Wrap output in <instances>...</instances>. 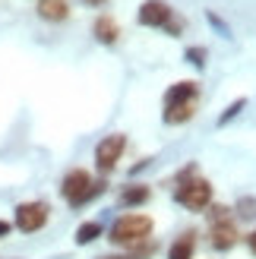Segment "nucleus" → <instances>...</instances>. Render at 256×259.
<instances>
[{"label":"nucleus","mask_w":256,"mask_h":259,"mask_svg":"<svg viewBox=\"0 0 256 259\" xmlns=\"http://www.w3.org/2000/svg\"><path fill=\"white\" fill-rule=\"evenodd\" d=\"M196 108H199V82H193V79L174 82L168 92H164L161 120L168 126H181V123L196 117Z\"/></svg>","instance_id":"nucleus-1"},{"label":"nucleus","mask_w":256,"mask_h":259,"mask_svg":"<svg viewBox=\"0 0 256 259\" xmlns=\"http://www.w3.org/2000/svg\"><path fill=\"white\" fill-rule=\"evenodd\" d=\"M152 231H155V222H152L149 215H143V212H126V215H120L117 222L111 225L108 240L114 243V247L136 250V247H143V243L152 240Z\"/></svg>","instance_id":"nucleus-2"},{"label":"nucleus","mask_w":256,"mask_h":259,"mask_svg":"<svg viewBox=\"0 0 256 259\" xmlns=\"http://www.w3.org/2000/svg\"><path fill=\"white\" fill-rule=\"evenodd\" d=\"M174 202L187 212H202L212 205V184L206 177L196 174V167H187L177 177V187H174Z\"/></svg>","instance_id":"nucleus-3"},{"label":"nucleus","mask_w":256,"mask_h":259,"mask_svg":"<svg viewBox=\"0 0 256 259\" xmlns=\"http://www.w3.org/2000/svg\"><path fill=\"white\" fill-rule=\"evenodd\" d=\"M101 190H105V184H101V180H92V174L82 171V167H70V171L63 174V180H60V196L67 199L73 209L92 202Z\"/></svg>","instance_id":"nucleus-4"},{"label":"nucleus","mask_w":256,"mask_h":259,"mask_svg":"<svg viewBox=\"0 0 256 259\" xmlns=\"http://www.w3.org/2000/svg\"><path fill=\"white\" fill-rule=\"evenodd\" d=\"M51 218V205L45 199H29V202H19L16 212H13V228L22 231V234H35L41 231Z\"/></svg>","instance_id":"nucleus-5"},{"label":"nucleus","mask_w":256,"mask_h":259,"mask_svg":"<svg viewBox=\"0 0 256 259\" xmlns=\"http://www.w3.org/2000/svg\"><path fill=\"white\" fill-rule=\"evenodd\" d=\"M123 149H126V136H123V133H111V136H105V139L95 146V167H98L101 174H111L114 167H117Z\"/></svg>","instance_id":"nucleus-6"},{"label":"nucleus","mask_w":256,"mask_h":259,"mask_svg":"<svg viewBox=\"0 0 256 259\" xmlns=\"http://www.w3.org/2000/svg\"><path fill=\"white\" fill-rule=\"evenodd\" d=\"M136 19H139V25H146V29H168V22L174 19V10H171L168 0H143Z\"/></svg>","instance_id":"nucleus-7"},{"label":"nucleus","mask_w":256,"mask_h":259,"mask_svg":"<svg viewBox=\"0 0 256 259\" xmlns=\"http://www.w3.org/2000/svg\"><path fill=\"white\" fill-rule=\"evenodd\" d=\"M237 240H240V231H237L231 215L219 218V222H209V243L219 253H228L231 247H237Z\"/></svg>","instance_id":"nucleus-8"},{"label":"nucleus","mask_w":256,"mask_h":259,"mask_svg":"<svg viewBox=\"0 0 256 259\" xmlns=\"http://www.w3.org/2000/svg\"><path fill=\"white\" fill-rule=\"evenodd\" d=\"M92 35L98 38L101 45H117L120 41V25H117V19H111V16H98L92 22Z\"/></svg>","instance_id":"nucleus-9"},{"label":"nucleus","mask_w":256,"mask_h":259,"mask_svg":"<svg viewBox=\"0 0 256 259\" xmlns=\"http://www.w3.org/2000/svg\"><path fill=\"white\" fill-rule=\"evenodd\" d=\"M193 253H196V234H193V231L177 234L174 243L168 247V259H193Z\"/></svg>","instance_id":"nucleus-10"},{"label":"nucleus","mask_w":256,"mask_h":259,"mask_svg":"<svg viewBox=\"0 0 256 259\" xmlns=\"http://www.w3.org/2000/svg\"><path fill=\"white\" fill-rule=\"evenodd\" d=\"M38 16L45 22H63L70 16V4L67 0H38Z\"/></svg>","instance_id":"nucleus-11"},{"label":"nucleus","mask_w":256,"mask_h":259,"mask_svg":"<svg viewBox=\"0 0 256 259\" xmlns=\"http://www.w3.org/2000/svg\"><path fill=\"white\" fill-rule=\"evenodd\" d=\"M149 196H152V190H149L146 184H130V187L120 190L117 202L123 205V209H130V205H143V202H149Z\"/></svg>","instance_id":"nucleus-12"},{"label":"nucleus","mask_w":256,"mask_h":259,"mask_svg":"<svg viewBox=\"0 0 256 259\" xmlns=\"http://www.w3.org/2000/svg\"><path fill=\"white\" fill-rule=\"evenodd\" d=\"M101 222H82L79 228H76V243L79 247H86V243H92V240H98L101 237Z\"/></svg>","instance_id":"nucleus-13"},{"label":"nucleus","mask_w":256,"mask_h":259,"mask_svg":"<svg viewBox=\"0 0 256 259\" xmlns=\"http://www.w3.org/2000/svg\"><path fill=\"white\" fill-rule=\"evenodd\" d=\"M187 60L196 67H206V48H187Z\"/></svg>","instance_id":"nucleus-14"},{"label":"nucleus","mask_w":256,"mask_h":259,"mask_svg":"<svg viewBox=\"0 0 256 259\" xmlns=\"http://www.w3.org/2000/svg\"><path fill=\"white\" fill-rule=\"evenodd\" d=\"M244 105H247V101H244V98H237V101H234V105H231V108H228V111H225V117H222V123H228V120H231V117H234V114H237L240 108H244Z\"/></svg>","instance_id":"nucleus-15"},{"label":"nucleus","mask_w":256,"mask_h":259,"mask_svg":"<svg viewBox=\"0 0 256 259\" xmlns=\"http://www.w3.org/2000/svg\"><path fill=\"white\" fill-rule=\"evenodd\" d=\"M10 231H13V225H10V222H4V218H0V240H4V237L10 234Z\"/></svg>","instance_id":"nucleus-16"},{"label":"nucleus","mask_w":256,"mask_h":259,"mask_svg":"<svg viewBox=\"0 0 256 259\" xmlns=\"http://www.w3.org/2000/svg\"><path fill=\"white\" fill-rule=\"evenodd\" d=\"M247 247H250V253L256 256V231H250V234H247Z\"/></svg>","instance_id":"nucleus-17"},{"label":"nucleus","mask_w":256,"mask_h":259,"mask_svg":"<svg viewBox=\"0 0 256 259\" xmlns=\"http://www.w3.org/2000/svg\"><path fill=\"white\" fill-rule=\"evenodd\" d=\"M82 4H86V7H105L108 0H82Z\"/></svg>","instance_id":"nucleus-18"}]
</instances>
